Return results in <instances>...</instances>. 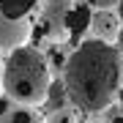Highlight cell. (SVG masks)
<instances>
[{
	"label": "cell",
	"mask_w": 123,
	"mask_h": 123,
	"mask_svg": "<svg viewBox=\"0 0 123 123\" xmlns=\"http://www.w3.org/2000/svg\"><path fill=\"white\" fill-rule=\"evenodd\" d=\"M66 88H63V79H55V82H49V90H47V98H44V104H47V110L49 112H55V110H63L66 107Z\"/></svg>",
	"instance_id": "cell-6"
},
{
	"label": "cell",
	"mask_w": 123,
	"mask_h": 123,
	"mask_svg": "<svg viewBox=\"0 0 123 123\" xmlns=\"http://www.w3.org/2000/svg\"><path fill=\"white\" fill-rule=\"evenodd\" d=\"M115 49H118V52L123 55V27H120V33H118V38H115V44H112Z\"/></svg>",
	"instance_id": "cell-11"
},
{
	"label": "cell",
	"mask_w": 123,
	"mask_h": 123,
	"mask_svg": "<svg viewBox=\"0 0 123 123\" xmlns=\"http://www.w3.org/2000/svg\"><path fill=\"white\" fill-rule=\"evenodd\" d=\"M44 120H47V123H74L77 118H74V112H71L68 107H63V110H55V112H49Z\"/></svg>",
	"instance_id": "cell-9"
},
{
	"label": "cell",
	"mask_w": 123,
	"mask_h": 123,
	"mask_svg": "<svg viewBox=\"0 0 123 123\" xmlns=\"http://www.w3.org/2000/svg\"><path fill=\"white\" fill-rule=\"evenodd\" d=\"M33 33V19L30 17H6L0 11V49L14 52V49L25 47Z\"/></svg>",
	"instance_id": "cell-3"
},
{
	"label": "cell",
	"mask_w": 123,
	"mask_h": 123,
	"mask_svg": "<svg viewBox=\"0 0 123 123\" xmlns=\"http://www.w3.org/2000/svg\"><path fill=\"white\" fill-rule=\"evenodd\" d=\"M33 6L36 0H0V11L6 17H27V11Z\"/></svg>",
	"instance_id": "cell-8"
},
{
	"label": "cell",
	"mask_w": 123,
	"mask_h": 123,
	"mask_svg": "<svg viewBox=\"0 0 123 123\" xmlns=\"http://www.w3.org/2000/svg\"><path fill=\"white\" fill-rule=\"evenodd\" d=\"M63 27H66V36H74V38H79L85 30L90 27V8L82 3H71V8L66 14V22H63Z\"/></svg>",
	"instance_id": "cell-5"
},
{
	"label": "cell",
	"mask_w": 123,
	"mask_h": 123,
	"mask_svg": "<svg viewBox=\"0 0 123 123\" xmlns=\"http://www.w3.org/2000/svg\"><path fill=\"white\" fill-rule=\"evenodd\" d=\"M63 88L68 101L85 115L110 110L123 88V60L112 44L85 38L63 63Z\"/></svg>",
	"instance_id": "cell-1"
},
{
	"label": "cell",
	"mask_w": 123,
	"mask_h": 123,
	"mask_svg": "<svg viewBox=\"0 0 123 123\" xmlns=\"http://www.w3.org/2000/svg\"><path fill=\"white\" fill-rule=\"evenodd\" d=\"M115 11H118V17H120V22H123V0H120L118 6H115Z\"/></svg>",
	"instance_id": "cell-12"
},
{
	"label": "cell",
	"mask_w": 123,
	"mask_h": 123,
	"mask_svg": "<svg viewBox=\"0 0 123 123\" xmlns=\"http://www.w3.org/2000/svg\"><path fill=\"white\" fill-rule=\"evenodd\" d=\"M115 123H123V118H118V120H115Z\"/></svg>",
	"instance_id": "cell-13"
},
{
	"label": "cell",
	"mask_w": 123,
	"mask_h": 123,
	"mask_svg": "<svg viewBox=\"0 0 123 123\" xmlns=\"http://www.w3.org/2000/svg\"><path fill=\"white\" fill-rule=\"evenodd\" d=\"M52 71L38 47H19L8 52L3 66V90L19 107H41L47 98Z\"/></svg>",
	"instance_id": "cell-2"
},
{
	"label": "cell",
	"mask_w": 123,
	"mask_h": 123,
	"mask_svg": "<svg viewBox=\"0 0 123 123\" xmlns=\"http://www.w3.org/2000/svg\"><path fill=\"white\" fill-rule=\"evenodd\" d=\"M3 123H47V120H44V115L36 112V107H17L6 115Z\"/></svg>",
	"instance_id": "cell-7"
},
{
	"label": "cell",
	"mask_w": 123,
	"mask_h": 123,
	"mask_svg": "<svg viewBox=\"0 0 123 123\" xmlns=\"http://www.w3.org/2000/svg\"><path fill=\"white\" fill-rule=\"evenodd\" d=\"M120 0H88V6H93V8H115Z\"/></svg>",
	"instance_id": "cell-10"
},
{
	"label": "cell",
	"mask_w": 123,
	"mask_h": 123,
	"mask_svg": "<svg viewBox=\"0 0 123 123\" xmlns=\"http://www.w3.org/2000/svg\"><path fill=\"white\" fill-rule=\"evenodd\" d=\"M120 27H123V22H120V17H118V11H115V8H96V11L90 14V27H88V30L93 33V38H96V41L115 44Z\"/></svg>",
	"instance_id": "cell-4"
}]
</instances>
